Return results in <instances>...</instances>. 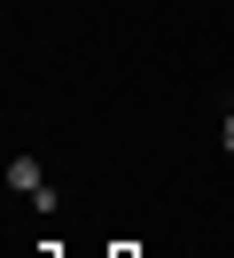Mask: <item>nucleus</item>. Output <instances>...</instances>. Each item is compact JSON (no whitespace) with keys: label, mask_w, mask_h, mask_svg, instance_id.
I'll use <instances>...</instances> for the list:
<instances>
[{"label":"nucleus","mask_w":234,"mask_h":258,"mask_svg":"<svg viewBox=\"0 0 234 258\" xmlns=\"http://www.w3.org/2000/svg\"><path fill=\"white\" fill-rule=\"evenodd\" d=\"M8 188L24 196L31 211H55V188H47V172H39V157H16V164H8Z\"/></svg>","instance_id":"f257e3e1"},{"label":"nucleus","mask_w":234,"mask_h":258,"mask_svg":"<svg viewBox=\"0 0 234 258\" xmlns=\"http://www.w3.org/2000/svg\"><path fill=\"white\" fill-rule=\"evenodd\" d=\"M218 141H226V157H234V102H226V125H218Z\"/></svg>","instance_id":"f03ea898"},{"label":"nucleus","mask_w":234,"mask_h":258,"mask_svg":"<svg viewBox=\"0 0 234 258\" xmlns=\"http://www.w3.org/2000/svg\"><path fill=\"white\" fill-rule=\"evenodd\" d=\"M109 258H140V250H133V242H109Z\"/></svg>","instance_id":"7ed1b4c3"}]
</instances>
